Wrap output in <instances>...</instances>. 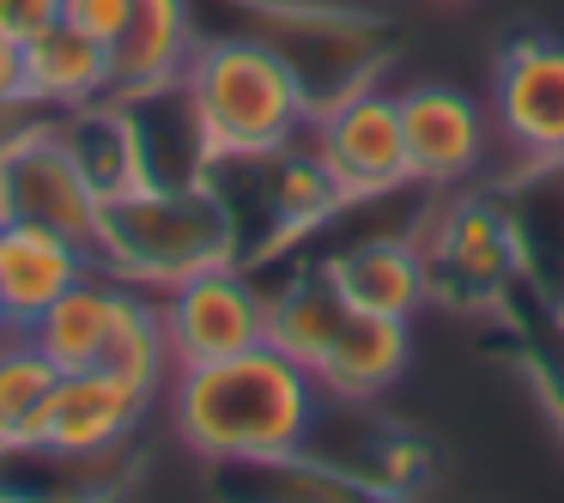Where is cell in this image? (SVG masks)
Wrapping results in <instances>:
<instances>
[{"instance_id":"8","label":"cell","mask_w":564,"mask_h":503,"mask_svg":"<svg viewBox=\"0 0 564 503\" xmlns=\"http://www.w3.org/2000/svg\"><path fill=\"white\" fill-rule=\"evenodd\" d=\"M491 110H498V128L516 152L540 164H564V43H503L498 74H491Z\"/></svg>"},{"instance_id":"9","label":"cell","mask_w":564,"mask_h":503,"mask_svg":"<svg viewBox=\"0 0 564 503\" xmlns=\"http://www.w3.org/2000/svg\"><path fill=\"white\" fill-rule=\"evenodd\" d=\"M401 134H406V171L413 183L449 188L479 171L486 158V110L455 86H406L401 98Z\"/></svg>"},{"instance_id":"15","label":"cell","mask_w":564,"mask_h":503,"mask_svg":"<svg viewBox=\"0 0 564 503\" xmlns=\"http://www.w3.org/2000/svg\"><path fill=\"white\" fill-rule=\"evenodd\" d=\"M50 122H55L62 152L79 164V176L98 188V200H110V195H122V188H140V183H147L140 140H134V116H128V103L116 98V91H110V98L79 103V110L50 116Z\"/></svg>"},{"instance_id":"6","label":"cell","mask_w":564,"mask_h":503,"mask_svg":"<svg viewBox=\"0 0 564 503\" xmlns=\"http://www.w3.org/2000/svg\"><path fill=\"white\" fill-rule=\"evenodd\" d=\"M316 158L346 200L394 195L401 183H413V171H406L401 103L389 91L352 86L340 103H328L316 116Z\"/></svg>"},{"instance_id":"14","label":"cell","mask_w":564,"mask_h":503,"mask_svg":"<svg viewBox=\"0 0 564 503\" xmlns=\"http://www.w3.org/2000/svg\"><path fill=\"white\" fill-rule=\"evenodd\" d=\"M334 280V292L346 297V309H370V316H401L413 321V309L431 297V267L413 243L401 237H370L352 243L322 267Z\"/></svg>"},{"instance_id":"1","label":"cell","mask_w":564,"mask_h":503,"mask_svg":"<svg viewBox=\"0 0 564 503\" xmlns=\"http://www.w3.org/2000/svg\"><path fill=\"white\" fill-rule=\"evenodd\" d=\"M316 376L297 358L261 340L237 358L176 370L171 425L207 467H285L316 425Z\"/></svg>"},{"instance_id":"24","label":"cell","mask_w":564,"mask_h":503,"mask_svg":"<svg viewBox=\"0 0 564 503\" xmlns=\"http://www.w3.org/2000/svg\"><path fill=\"white\" fill-rule=\"evenodd\" d=\"M7 333H13V321H7V309H0V340H7Z\"/></svg>"},{"instance_id":"7","label":"cell","mask_w":564,"mask_h":503,"mask_svg":"<svg viewBox=\"0 0 564 503\" xmlns=\"http://www.w3.org/2000/svg\"><path fill=\"white\" fill-rule=\"evenodd\" d=\"M152 394L140 382L116 376V370L91 364V370H62L50 394V418H43V449L55 461H104L110 449H122L134 437V425L147 418Z\"/></svg>"},{"instance_id":"21","label":"cell","mask_w":564,"mask_h":503,"mask_svg":"<svg viewBox=\"0 0 564 503\" xmlns=\"http://www.w3.org/2000/svg\"><path fill=\"white\" fill-rule=\"evenodd\" d=\"M128 13H134V0H62V19L74 31H86L91 43H104V50H116L128 31Z\"/></svg>"},{"instance_id":"3","label":"cell","mask_w":564,"mask_h":503,"mask_svg":"<svg viewBox=\"0 0 564 503\" xmlns=\"http://www.w3.org/2000/svg\"><path fill=\"white\" fill-rule=\"evenodd\" d=\"M188 110L207 140V164L280 158L310 116L304 74L261 37H207L188 55Z\"/></svg>"},{"instance_id":"20","label":"cell","mask_w":564,"mask_h":503,"mask_svg":"<svg viewBox=\"0 0 564 503\" xmlns=\"http://www.w3.org/2000/svg\"><path fill=\"white\" fill-rule=\"evenodd\" d=\"M104 370L140 382V389H159L164 376H176L171 346H164V316L140 285L122 292V316H116V333H110V346H104Z\"/></svg>"},{"instance_id":"2","label":"cell","mask_w":564,"mask_h":503,"mask_svg":"<svg viewBox=\"0 0 564 503\" xmlns=\"http://www.w3.org/2000/svg\"><path fill=\"white\" fill-rule=\"evenodd\" d=\"M98 267L140 292H171L213 267H237V219L207 176L140 183L98 207Z\"/></svg>"},{"instance_id":"23","label":"cell","mask_w":564,"mask_h":503,"mask_svg":"<svg viewBox=\"0 0 564 503\" xmlns=\"http://www.w3.org/2000/svg\"><path fill=\"white\" fill-rule=\"evenodd\" d=\"M13 98H25L19 91V43L0 37V103H13Z\"/></svg>"},{"instance_id":"4","label":"cell","mask_w":564,"mask_h":503,"mask_svg":"<svg viewBox=\"0 0 564 503\" xmlns=\"http://www.w3.org/2000/svg\"><path fill=\"white\" fill-rule=\"evenodd\" d=\"M98 188L79 176V164L62 152L50 116H31L7 146H0V219H31L91 243L98 231Z\"/></svg>"},{"instance_id":"12","label":"cell","mask_w":564,"mask_h":503,"mask_svg":"<svg viewBox=\"0 0 564 503\" xmlns=\"http://www.w3.org/2000/svg\"><path fill=\"white\" fill-rule=\"evenodd\" d=\"M406 352H413V333L401 316H370V309H346L334 346L316 364V389L334 401H377L401 382Z\"/></svg>"},{"instance_id":"22","label":"cell","mask_w":564,"mask_h":503,"mask_svg":"<svg viewBox=\"0 0 564 503\" xmlns=\"http://www.w3.org/2000/svg\"><path fill=\"white\" fill-rule=\"evenodd\" d=\"M55 19H62V0H0V37H13V43H31Z\"/></svg>"},{"instance_id":"19","label":"cell","mask_w":564,"mask_h":503,"mask_svg":"<svg viewBox=\"0 0 564 503\" xmlns=\"http://www.w3.org/2000/svg\"><path fill=\"white\" fill-rule=\"evenodd\" d=\"M437 255H443V273L455 285H467V292H498L516 273V231L491 207H462L443 225Z\"/></svg>"},{"instance_id":"16","label":"cell","mask_w":564,"mask_h":503,"mask_svg":"<svg viewBox=\"0 0 564 503\" xmlns=\"http://www.w3.org/2000/svg\"><path fill=\"white\" fill-rule=\"evenodd\" d=\"M122 292L128 285L98 267V273H86L79 285H67V292L55 297L25 333L55 358V370H91V364H104V346H110L116 316H122Z\"/></svg>"},{"instance_id":"5","label":"cell","mask_w":564,"mask_h":503,"mask_svg":"<svg viewBox=\"0 0 564 503\" xmlns=\"http://www.w3.org/2000/svg\"><path fill=\"white\" fill-rule=\"evenodd\" d=\"M159 316H164L171 370L237 358V352L268 340V297H261L237 267H213V273H195V280L171 285V292L159 297Z\"/></svg>"},{"instance_id":"17","label":"cell","mask_w":564,"mask_h":503,"mask_svg":"<svg viewBox=\"0 0 564 503\" xmlns=\"http://www.w3.org/2000/svg\"><path fill=\"white\" fill-rule=\"evenodd\" d=\"M55 382H62L55 358L25 328H13L0 340V455L43 449V418H50Z\"/></svg>"},{"instance_id":"10","label":"cell","mask_w":564,"mask_h":503,"mask_svg":"<svg viewBox=\"0 0 564 503\" xmlns=\"http://www.w3.org/2000/svg\"><path fill=\"white\" fill-rule=\"evenodd\" d=\"M98 273V249L31 219H0V309L13 328H31L67 285Z\"/></svg>"},{"instance_id":"11","label":"cell","mask_w":564,"mask_h":503,"mask_svg":"<svg viewBox=\"0 0 564 503\" xmlns=\"http://www.w3.org/2000/svg\"><path fill=\"white\" fill-rule=\"evenodd\" d=\"M19 91L43 116H62V110H79L91 98H110V50L91 43L86 31H74L67 19H55L50 31L19 43Z\"/></svg>"},{"instance_id":"13","label":"cell","mask_w":564,"mask_h":503,"mask_svg":"<svg viewBox=\"0 0 564 503\" xmlns=\"http://www.w3.org/2000/svg\"><path fill=\"white\" fill-rule=\"evenodd\" d=\"M195 43L200 37H195L188 0H134L122 43L110 50V91L116 98H134V91L176 86L188 74Z\"/></svg>"},{"instance_id":"18","label":"cell","mask_w":564,"mask_h":503,"mask_svg":"<svg viewBox=\"0 0 564 503\" xmlns=\"http://www.w3.org/2000/svg\"><path fill=\"white\" fill-rule=\"evenodd\" d=\"M340 321H346V297L334 292L328 273H297V280H285L280 292L268 297V346H280L285 358H297L310 376H316L322 352L334 346Z\"/></svg>"}]
</instances>
